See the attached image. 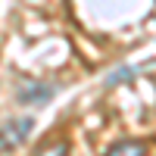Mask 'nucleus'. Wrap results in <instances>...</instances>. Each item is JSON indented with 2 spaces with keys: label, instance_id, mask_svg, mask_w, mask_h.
I'll list each match as a JSON object with an SVG mask.
<instances>
[{
  "label": "nucleus",
  "instance_id": "nucleus-1",
  "mask_svg": "<svg viewBox=\"0 0 156 156\" xmlns=\"http://www.w3.org/2000/svg\"><path fill=\"white\" fill-rule=\"evenodd\" d=\"M31 131H34V115H12V119H6L0 125V153L22 147Z\"/></svg>",
  "mask_w": 156,
  "mask_h": 156
},
{
  "label": "nucleus",
  "instance_id": "nucleus-2",
  "mask_svg": "<svg viewBox=\"0 0 156 156\" xmlns=\"http://www.w3.org/2000/svg\"><path fill=\"white\" fill-rule=\"evenodd\" d=\"M56 94H59V84L53 81H28L16 90V100L22 106H47Z\"/></svg>",
  "mask_w": 156,
  "mask_h": 156
},
{
  "label": "nucleus",
  "instance_id": "nucleus-3",
  "mask_svg": "<svg viewBox=\"0 0 156 156\" xmlns=\"http://www.w3.org/2000/svg\"><path fill=\"white\" fill-rule=\"evenodd\" d=\"M106 156H150V144L147 140H115L112 147H106Z\"/></svg>",
  "mask_w": 156,
  "mask_h": 156
},
{
  "label": "nucleus",
  "instance_id": "nucleus-4",
  "mask_svg": "<svg viewBox=\"0 0 156 156\" xmlns=\"http://www.w3.org/2000/svg\"><path fill=\"white\" fill-rule=\"evenodd\" d=\"M31 156H69V140L66 137H47L31 150Z\"/></svg>",
  "mask_w": 156,
  "mask_h": 156
},
{
  "label": "nucleus",
  "instance_id": "nucleus-5",
  "mask_svg": "<svg viewBox=\"0 0 156 156\" xmlns=\"http://www.w3.org/2000/svg\"><path fill=\"white\" fill-rule=\"evenodd\" d=\"M131 78H137V69H131V66H115L112 72L103 75V84L115 87V84H122V81H131Z\"/></svg>",
  "mask_w": 156,
  "mask_h": 156
}]
</instances>
